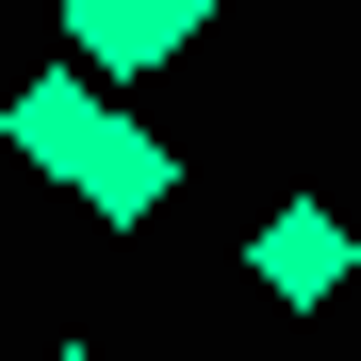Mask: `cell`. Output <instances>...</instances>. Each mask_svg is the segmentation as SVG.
I'll use <instances>...</instances> for the list:
<instances>
[{
	"label": "cell",
	"instance_id": "cell-4",
	"mask_svg": "<svg viewBox=\"0 0 361 361\" xmlns=\"http://www.w3.org/2000/svg\"><path fill=\"white\" fill-rule=\"evenodd\" d=\"M164 197H180V148L115 115V132H99V164H82V214H99V230H148Z\"/></svg>",
	"mask_w": 361,
	"mask_h": 361
},
{
	"label": "cell",
	"instance_id": "cell-1",
	"mask_svg": "<svg viewBox=\"0 0 361 361\" xmlns=\"http://www.w3.org/2000/svg\"><path fill=\"white\" fill-rule=\"evenodd\" d=\"M0 132H17V164H33V180H66V197H82V164H99V132H115V82H82V66H33Z\"/></svg>",
	"mask_w": 361,
	"mask_h": 361
},
{
	"label": "cell",
	"instance_id": "cell-5",
	"mask_svg": "<svg viewBox=\"0 0 361 361\" xmlns=\"http://www.w3.org/2000/svg\"><path fill=\"white\" fill-rule=\"evenodd\" d=\"M49 361H99V345H49Z\"/></svg>",
	"mask_w": 361,
	"mask_h": 361
},
{
	"label": "cell",
	"instance_id": "cell-3",
	"mask_svg": "<svg viewBox=\"0 0 361 361\" xmlns=\"http://www.w3.org/2000/svg\"><path fill=\"white\" fill-rule=\"evenodd\" d=\"M345 263H361V230H345L329 197H279V214H263V247H247V279L279 295V312H329V295H345Z\"/></svg>",
	"mask_w": 361,
	"mask_h": 361
},
{
	"label": "cell",
	"instance_id": "cell-2",
	"mask_svg": "<svg viewBox=\"0 0 361 361\" xmlns=\"http://www.w3.org/2000/svg\"><path fill=\"white\" fill-rule=\"evenodd\" d=\"M214 0H66V66L82 82H132V66H180Z\"/></svg>",
	"mask_w": 361,
	"mask_h": 361
}]
</instances>
